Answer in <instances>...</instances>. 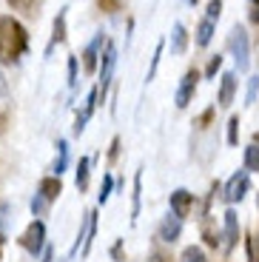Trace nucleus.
Returning <instances> with one entry per match:
<instances>
[{
    "instance_id": "nucleus-39",
    "label": "nucleus",
    "mask_w": 259,
    "mask_h": 262,
    "mask_svg": "<svg viewBox=\"0 0 259 262\" xmlns=\"http://www.w3.org/2000/svg\"><path fill=\"white\" fill-rule=\"evenodd\" d=\"M251 3V14H248V20H251L253 26H259V0H248Z\"/></svg>"
},
{
    "instance_id": "nucleus-37",
    "label": "nucleus",
    "mask_w": 259,
    "mask_h": 262,
    "mask_svg": "<svg viewBox=\"0 0 259 262\" xmlns=\"http://www.w3.org/2000/svg\"><path fill=\"white\" fill-rule=\"evenodd\" d=\"M111 259H114V262H125V256H123V239H117V243L111 245Z\"/></svg>"
},
{
    "instance_id": "nucleus-23",
    "label": "nucleus",
    "mask_w": 259,
    "mask_h": 262,
    "mask_svg": "<svg viewBox=\"0 0 259 262\" xmlns=\"http://www.w3.org/2000/svg\"><path fill=\"white\" fill-rule=\"evenodd\" d=\"M222 63H225V54H220V52L211 54V57H208V63H205V69H202L200 74L205 80H217V74L222 72Z\"/></svg>"
},
{
    "instance_id": "nucleus-14",
    "label": "nucleus",
    "mask_w": 259,
    "mask_h": 262,
    "mask_svg": "<svg viewBox=\"0 0 259 262\" xmlns=\"http://www.w3.org/2000/svg\"><path fill=\"white\" fill-rule=\"evenodd\" d=\"M236 89H240L236 72H222L220 74V92H217V105L220 108H231L233 97H236Z\"/></svg>"
},
{
    "instance_id": "nucleus-3",
    "label": "nucleus",
    "mask_w": 259,
    "mask_h": 262,
    "mask_svg": "<svg viewBox=\"0 0 259 262\" xmlns=\"http://www.w3.org/2000/svg\"><path fill=\"white\" fill-rule=\"evenodd\" d=\"M94 236H97V208H89L80 220V228H77V236H74V245L69 251L66 259H74V256H89L91 254V245H94Z\"/></svg>"
},
{
    "instance_id": "nucleus-44",
    "label": "nucleus",
    "mask_w": 259,
    "mask_h": 262,
    "mask_svg": "<svg viewBox=\"0 0 259 262\" xmlns=\"http://www.w3.org/2000/svg\"><path fill=\"white\" fill-rule=\"evenodd\" d=\"M256 211H259V194H256Z\"/></svg>"
},
{
    "instance_id": "nucleus-2",
    "label": "nucleus",
    "mask_w": 259,
    "mask_h": 262,
    "mask_svg": "<svg viewBox=\"0 0 259 262\" xmlns=\"http://www.w3.org/2000/svg\"><path fill=\"white\" fill-rule=\"evenodd\" d=\"M225 49L231 52L233 63H236V72L245 74L248 69H251V37H248L245 26H231V32H228V40H225Z\"/></svg>"
},
{
    "instance_id": "nucleus-41",
    "label": "nucleus",
    "mask_w": 259,
    "mask_h": 262,
    "mask_svg": "<svg viewBox=\"0 0 259 262\" xmlns=\"http://www.w3.org/2000/svg\"><path fill=\"white\" fill-rule=\"evenodd\" d=\"M253 145H259V131H253Z\"/></svg>"
},
{
    "instance_id": "nucleus-25",
    "label": "nucleus",
    "mask_w": 259,
    "mask_h": 262,
    "mask_svg": "<svg viewBox=\"0 0 259 262\" xmlns=\"http://www.w3.org/2000/svg\"><path fill=\"white\" fill-rule=\"evenodd\" d=\"M180 262H211V259H208V254L200 248V245H188V248H182Z\"/></svg>"
},
{
    "instance_id": "nucleus-40",
    "label": "nucleus",
    "mask_w": 259,
    "mask_h": 262,
    "mask_svg": "<svg viewBox=\"0 0 259 262\" xmlns=\"http://www.w3.org/2000/svg\"><path fill=\"white\" fill-rule=\"evenodd\" d=\"M37 259H40V262H54V251H52V245H46L43 254H40Z\"/></svg>"
},
{
    "instance_id": "nucleus-6",
    "label": "nucleus",
    "mask_w": 259,
    "mask_h": 262,
    "mask_svg": "<svg viewBox=\"0 0 259 262\" xmlns=\"http://www.w3.org/2000/svg\"><path fill=\"white\" fill-rule=\"evenodd\" d=\"M220 191H222V200H225L228 205L242 203V200L248 196V191H251V174H248L245 168L233 171L231 177H228V183L220 185Z\"/></svg>"
},
{
    "instance_id": "nucleus-28",
    "label": "nucleus",
    "mask_w": 259,
    "mask_h": 262,
    "mask_svg": "<svg viewBox=\"0 0 259 262\" xmlns=\"http://www.w3.org/2000/svg\"><path fill=\"white\" fill-rule=\"evenodd\" d=\"M202 239H205V245L208 248H220V239H222V234L217 228H211V225L202 220Z\"/></svg>"
},
{
    "instance_id": "nucleus-36",
    "label": "nucleus",
    "mask_w": 259,
    "mask_h": 262,
    "mask_svg": "<svg viewBox=\"0 0 259 262\" xmlns=\"http://www.w3.org/2000/svg\"><path fill=\"white\" fill-rule=\"evenodd\" d=\"M145 262H171V254L165 248H160V245H154V248L148 251V259Z\"/></svg>"
},
{
    "instance_id": "nucleus-33",
    "label": "nucleus",
    "mask_w": 259,
    "mask_h": 262,
    "mask_svg": "<svg viewBox=\"0 0 259 262\" xmlns=\"http://www.w3.org/2000/svg\"><path fill=\"white\" fill-rule=\"evenodd\" d=\"M97 9L103 14H114V12L123 9V0H97Z\"/></svg>"
},
{
    "instance_id": "nucleus-21",
    "label": "nucleus",
    "mask_w": 259,
    "mask_h": 262,
    "mask_svg": "<svg viewBox=\"0 0 259 262\" xmlns=\"http://www.w3.org/2000/svg\"><path fill=\"white\" fill-rule=\"evenodd\" d=\"M140 211H143V168L134 174V194H131V225L140 220Z\"/></svg>"
},
{
    "instance_id": "nucleus-11",
    "label": "nucleus",
    "mask_w": 259,
    "mask_h": 262,
    "mask_svg": "<svg viewBox=\"0 0 259 262\" xmlns=\"http://www.w3.org/2000/svg\"><path fill=\"white\" fill-rule=\"evenodd\" d=\"M182 220H177L174 214H165L160 220V225H157V243L160 245H177L182 236Z\"/></svg>"
},
{
    "instance_id": "nucleus-24",
    "label": "nucleus",
    "mask_w": 259,
    "mask_h": 262,
    "mask_svg": "<svg viewBox=\"0 0 259 262\" xmlns=\"http://www.w3.org/2000/svg\"><path fill=\"white\" fill-rule=\"evenodd\" d=\"M114 183H117L114 174H109V171H105L103 183H100V194H97V205H100V208H103V205L111 200V194H114Z\"/></svg>"
},
{
    "instance_id": "nucleus-27",
    "label": "nucleus",
    "mask_w": 259,
    "mask_h": 262,
    "mask_svg": "<svg viewBox=\"0 0 259 262\" xmlns=\"http://www.w3.org/2000/svg\"><path fill=\"white\" fill-rule=\"evenodd\" d=\"M225 140L233 148L240 145V114H231V117H228V137Z\"/></svg>"
},
{
    "instance_id": "nucleus-7",
    "label": "nucleus",
    "mask_w": 259,
    "mask_h": 262,
    "mask_svg": "<svg viewBox=\"0 0 259 262\" xmlns=\"http://www.w3.org/2000/svg\"><path fill=\"white\" fill-rule=\"evenodd\" d=\"M200 80H202L200 69H188V72L182 74L180 85H177V92H174V105L180 108V112L191 105V100H194V94H197V85H200Z\"/></svg>"
},
{
    "instance_id": "nucleus-17",
    "label": "nucleus",
    "mask_w": 259,
    "mask_h": 262,
    "mask_svg": "<svg viewBox=\"0 0 259 262\" xmlns=\"http://www.w3.org/2000/svg\"><path fill=\"white\" fill-rule=\"evenodd\" d=\"M91 168H94V157H80L77 165H74V185H77L80 194H85V191H89Z\"/></svg>"
},
{
    "instance_id": "nucleus-22",
    "label": "nucleus",
    "mask_w": 259,
    "mask_h": 262,
    "mask_svg": "<svg viewBox=\"0 0 259 262\" xmlns=\"http://www.w3.org/2000/svg\"><path fill=\"white\" fill-rule=\"evenodd\" d=\"M242 168L248 171V174H259V145H245V151H242Z\"/></svg>"
},
{
    "instance_id": "nucleus-30",
    "label": "nucleus",
    "mask_w": 259,
    "mask_h": 262,
    "mask_svg": "<svg viewBox=\"0 0 259 262\" xmlns=\"http://www.w3.org/2000/svg\"><path fill=\"white\" fill-rule=\"evenodd\" d=\"M12 9H17V12H23V14H34V9L40 6V0H6Z\"/></svg>"
},
{
    "instance_id": "nucleus-12",
    "label": "nucleus",
    "mask_w": 259,
    "mask_h": 262,
    "mask_svg": "<svg viewBox=\"0 0 259 262\" xmlns=\"http://www.w3.org/2000/svg\"><path fill=\"white\" fill-rule=\"evenodd\" d=\"M97 85H91L89 89V94H85V103H83V108L77 112V117H74V125H72V134L74 137H80L85 131V125L91 123V117H94V112H97Z\"/></svg>"
},
{
    "instance_id": "nucleus-29",
    "label": "nucleus",
    "mask_w": 259,
    "mask_h": 262,
    "mask_svg": "<svg viewBox=\"0 0 259 262\" xmlns=\"http://www.w3.org/2000/svg\"><path fill=\"white\" fill-rule=\"evenodd\" d=\"M256 94H259V74H251V77H248V85H245V105L256 103Z\"/></svg>"
},
{
    "instance_id": "nucleus-42",
    "label": "nucleus",
    "mask_w": 259,
    "mask_h": 262,
    "mask_svg": "<svg viewBox=\"0 0 259 262\" xmlns=\"http://www.w3.org/2000/svg\"><path fill=\"white\" fill-rule=\"evenodd\" d=\"M185 3H188V6H197V3H200V0H185Z\"/></svg>"
},
{
    "instance_id": "nucleus-35",
    "label": "nucleus",
    "mask_w": 259,
    "mask_h": 262,
    "mask_svg": "<svg viewBox=\"0 0 259 262\" xmlns=\"http://www.w3.org/2000/svg\"><path fill=\"white\" fill-rule=\"evenodd\" d=\"M220 14H222V0H208V6H205V17L208 20H220Z\"/></svg>"
},
{
    "instance_id": "nucleus-32",
    "label": "nucleus",
    "mask_w": 259,
    "mask_h": 262,
    "mask_svg": "<svg viewBox=\"0 0 259 262\" xmlns=\"http://www.w3.org/2000/svg\"><path fill=\"white\" fill-rule=\"evenodd\" d=\"M77 72H80V63H77V57L74 54H69V89H77Z\"/></svg>"
},
{
    "instance_id": "nucleus-38",
    "label": "nucleus",
    "mask_w": 259,
    "mask_h": 262,
    "mask_svg": "<svg viewBox=\"0 0 259 262\" xmlns=\"http://www.w3.org/2000/svg\"><path fill=\"white\" fill-rule=\"evenodd\" d=\"M117 157H120V137H114L109 145V163H114Z\"/></svg>"
},
{
    "instance_id": "nucleus-19",
    "label": "nucleus",
    "mask_w": 259,
    "mask_h": 262,
    "mask_svg": "<svg viewBox=\"0 0 259 262\" xmlns=\"http://www.w3.org/2000/svg\"><path fill=\"white\" fill-rule=\"evenodd\" d=\"M165 46H171V54H174V57L185 54V49H188V29L182 26V23H174V29H171V40L165 43Z\"/></svg>"
},
{
    "instance_id": "nucleus-43",
    "label": "nucleus",
    "mask_w": 259,
    "mask_h": 262,
    "mask_svg": "<svg viewBox=\"0 0 259 262\" xmlns=\"http://www.w3.org/2000/svg\"><path fill=\"white\" fill-rule=\"evenodd\" d=\"M253 243H256V254H259V239H253Z\"/></svg>"
},
{
    "instance_id": "nucleus-15",
    "label": "nucleus",
    "mask_w": 259,
    "mask_h": 262,
    "mask_svg": "<svg viewBox=\"0 0 259 262\" xmlns=\"http://www.w3.org/2000/svg\"><path fill=\"white\" fill-rule=\"evenodd\" d=\"M66 23H69V9H60L57 17H54V26H52V37H49V46H46V57L54 52V46L66 43Z\"/></svg>"
},
{
    "instance_id": "nucleus-16",
    "label": "nucleus",
    "mask_w": 259,
    "mask_h": 262,
    "mask_svg": "<svg viewBox=\"0 0 259 262\" xmlns=\"http://www.w3.org/2000/svg\"><path fill=\"white\" fill-rule=\"evenodd\" d=\"M54 148H57V154H54V163H52V174H54V177H63L66 171H69V163H72V148H69V140L60 137Z\"/></svg>"
},
{
    "instance_id": "nucleus-34",
    "label": "nucleus",
    "mask_w": 259,
    "mask_h": 262,
    "mask_svg": "<svg viewBox=\"0 0 259 262\" xmlns=\"http://www.w3.org/2000/svg\"><path fill=\"white\" fill-rule=\"evenodd\" d=\"M214 114H217V105H208L205 112L200 114V117H197V128H208V125H211V120H214Z\"/></svg>"
},
{
    "instance_id": "nucleus-26",
    "label": "nucleus",
    "mask_w": 259,
    "mask_h": 262,
    "mask_svg": "<svg viewBox=\"0 0 259 262\" xmlns=\"http://www.w3.org/2000/svg\"><path fill=\"white\" fill-rule=\"evenodd\" d=\"M162 52H165V40H160V43H157V49H154V57H151V66H148V74H145V83H151V80L157 77V69H160Z\"/></svg>"
},
{
    "instance_id": "nucleus-20",
    "label": "nucleus",
    "mask_w": 259,
    "mask_h": 262,
    "mask_svg": "<svg viewBox=\"0 0 259 262\" xmlns=\"http://www.w3.org/2000/svg\"><path fill=\"white\" fill-rule=\"evenodd\" d=\"M9 114H12V92H9L6 74L0 72V128L9 123Z\"/></svg>"
},
{
    "instance_id": "nucleus-31",
    "label": "nucleus",
    "mask_w": 259,
    "mask_h": 262,
    "mask_svg": "<svg viewBox=\"0 0 259 262\" xmlns=\"http://www.w3.org/2000/svg\"><path fill=\"white\" fill-rule=\"evenodd\" d=\"M49 208H52V205H49V203H43V200H40L37 194L32 196V216H34V220H43V216L49 214Z\"/></svg>"
},
{
    "instance_id": "nucleus-5",
    "label": "nucleus",
    "mask_w": 259,
    "mask_h": 262,
    "mask_svg": "<svg viewBox=\"0 0 259 262\" xmlns=\"http://www.w3.org/2000/svg\"><path fill=\"white\" fill-rule=\"evenodd\" d=\"M17 245L26 251L32 259H37L46 248V223L43 220H32V223L23 228V234L17 236Z\"/></svg>"
},
{
    "instance_id": "nucleus-8",
    "label": "nucleus",
    "mask_w": 259,
    "mask_h": 262,
    "mask_svg": "<svg viewBox=\"0 0 259 262\" xmlns=\"http://www.w3.org/2000/svg\"><path fill=\"white\" fill-rule=\"evenodd\" d=\"M105 40H109V34H105L103 29H100V32L94 34V37H91L89 43H85L83 54H80V57H83V72L89 74V77H91V74H97V63H100V54H103Z\"/></svg>"
},
{
    "instance_id": "nucleus-13",
    "label": "nucleus",
    "mask_w": 259,
    "mask_h": 262,
    "mask_svg": "<svg viewBox=\"0 0 259 262\" xmlns=\"http://www.w3.org/2000/svg\"><path fill=\"white\" fill-rule=\"evenodd\" d=\"M34 194L43 200V203L54 205L60 200V194H63V180L54 177V174H46V177L37 180V188H34Z\"/></svg>"
},
{
    "instance_id": "nucleus-4",
    "label": "nucleus",
    "mask_w": 259,
    "mask_h": 262,
    "mask_svg": "<svg viewBox=\"0 0 259 262\" xmlns=\"http://www.w3.org/2000/svg\"><path fill=\"white\" fill-rule=\"evenodd\" d=\"M114 69H117V43L114 40H105L103 46V54H100V63H97V103L103 105L105 94H109V85L111 80H114Z\"/></svg>"
},
{
    "instance_id": "nucleus-10",
    "label": "nucleus",
    "mask_w": 259,
    "mask_h": 262,
    "mask_svg": "<svg viewBox=\"0 0 259 262\" xmlns=\"http://www.w3.org/2000/svg\"><path fill=\"white\" fill-rule=\"evenodd\" d=\"M240 236H242L240 214H236V208H233V205H228L225 214H222V239H225V251H228V254L240 245Z\"/></svg>"
},
{
    "instance_id": "nucleus-9",
    "label": "nucleus",
    "mask_w": 259,
    "mask_h": 262,
    "mask_svg": "<svg viewBox=\"0 0 259 262\" xmlns=\"http://www.w3.org/2000/svg\"><path fill=\"white\" fill-rule=\"evenodd\" d=\"M194 203H197V196L191 194L188 188H174L168 194V214H174L177 220H182L185 223L188 216H191V211H194Z\"/></svg>"
},
{
    "instance_id": "nucleus-18",
    "label": "nucleus",
    "mask_w": 259,
    "mask_h": 262,
    "mask_svg": "<svg viewBox=\"0 0 259 262\" xmlns=\"http://www.w3.org/2000/svg\"><path fill=\"white\" fill-rule=\"evenodd\" d=\"M214 34H217V23L214 20H208V17H202L200 23H197V29H194V43L200 49H208L211 46V40H214Z\"/></svg>"
},
{
    "instance_id": "nucleus-1",
    "label": "nucleus",
    "mask_w": 259,
    "mask_h": 262,
    "mask_svg": "<svg viewBox=\"0 0 259 262\" xmlns=\"http://www.w3.org/2000/svg\"><path fill=\"white\" fill-rule=\"evenodd\" d=\"M29 52V32L12 14L0 17V66H17Z\"/></svg>"
}]
</instances>
